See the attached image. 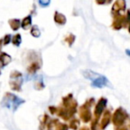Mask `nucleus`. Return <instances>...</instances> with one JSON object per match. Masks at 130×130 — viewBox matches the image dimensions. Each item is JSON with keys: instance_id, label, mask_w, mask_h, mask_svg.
<instances>
[{"instance_id": "7", "label": "nucleus", "mask_w": 130, "mask_h": 130, "mask_svg": "<svg viewBox=\"0 0 130 130\" xmlns=\"http://www.w3.org/2000/svg\"><path fill=\"white\" fill-rule=\"evenodd\" d=\"M12 61V57L6 52H1L0 53V64L2 67H6L7 65L11 63Z\"/></svg>"}, {"instance_id": "21", "label": "nucleus", "mask_w": 130, "mask_h": 130, "mask_svg": "<svg viewBox=\"0 0 130 130\" xmlns=\"http://www.w3.org/2000/svg\"><path fill=\"white\" fill-rule=\"evenodd\" d=\"M126 53L127 54V56L130 57V50H126Z\"/></svg>"}, {"instance_id": "17", "label": "nucleus", "mask_w": 130, "mask_h": 130, "mask_svg": "<svg viewBox=\"0 0 130 130\" xmlns=\"http://www.w3.org/2000/svg\"><path fill=\"white\" fill-rule=\"evenodd\" d=\"M11 79L12 78H18V77H22V74L21 72H18V71H13V72L11 73L10 75Z\"/></svg>"}, {"instance_id": "8", "label": "nucleus", "mask_w": 130, "mask_h": 130, "mask_svg": "<svg viewBox=\"0 0 130 130\" xmlns=\"http://www.w3.org/2000/svg\"><path fill=\"white\" fill-rule=\"evenodd\" d=\"M8 24L12 31H18L20 27H21V21L20 19H10Z\"/></svg>"}, {"instance_id": "15", "label": "nucleus", "mask_w": 130, "mask_h": 130, "mask_svg": "<svg viewBox=\"0 0 130 130\" xmlns=\"http://www.w3.org/2000/svg\"><path fill=\"white\" fill-rule=\"evenodd\" d=\"M12 35H10V34H6L5 36H4V39H3L4 45H8L10 43H12Z\"/></svg>"}, {"instance_id": "10", "label": "nucleus", "mask_w": 130, "mask_h": 130, "mask_svg": "<svg viewBox=\"0 0 130 130\" xmlns=\"http://www.w3.org/2000/svg\"><path fill=\"white\" fill-rule=\"evenodd\" d=\"M40 67H41V65H40L39 62L34 61L31 63V65L29 66L28 67H27V72H28L29 74H35L37 70H39Z\"/></svg>"}, {"instance_id": "23", "label": "nucleus", "mask_w": 130, "mask_h": 130, "mask_svg": "<svg viewBox=\"0 0 130 130\" xmlns=\"http://www.w3.org/2000/svg\"><path fill=\"white\" fill-rule=\"evenodd\" d=\"M128 31H129V33H130V23H129V26H128Z\"/></svg>"}, {"instance_id": "12", "label": "nucleus", "mask_w": 130, "mask_h": 130, "mask_svg": "<svg viewBox=\"0 0 130 130\" xmlns=\"http://www.w3.org/2000/svg\"><path fill=\"white\" fill-rule=\"evenodd\" d=\"M30 34H31V36L35 38L40 37V36H41V31H40V29H39V27H38L37 25H34V26H32V27H31V30H30Z\"/></svg>"}, {"instance_id": "22", "label": "nucleus", "mask_w": 130, "mask_h": 130, "mask_svg": "<svg viewBox=\"0 0 130 130\" xmlns=\"http://www.w3.org/2000/svg\"><path fill=\"white\" fill-rule=\"evenodd\" d=\"M111 0H107V3H108V4L111 3Z\"/></svg>"}, {"instance_id": "6", "label": "nucleus", "mask_w": 130, "mask_h": 130, "mask_svg": "<svg viewBox=\"0 0 130 130\" xmlns=\"http://www.w3.org/2000/svg\"><path fill=\"white\" fill-rule=\"evenodd\" d=\"M53 19H54L55 23H57L58 25H60V26H63V25H65L66 23H67V17H66L64 14L58 12V11H56V12H54V17H53Z\"/></svg>"}, {"instance_id": "4", "label": "nucleus", "mask_w": 130, "mask_h": 130, "mask_svg": "<svg viewBox=\"0 0 130 130\" xmlns=\"http://www.w3.org/2000/svg\"><path fill=\"white\" fill-rule=\"evenodd\" d=\"M126 9V1L125 0H116L111 8V12L112 14H118L121 11H125Z\"/></svg>"}, {"instance_id": "14", "label": "nucleus", "mask_w": 130, "mask_h": 130, "mask_svg": "<svg viewBox=\"0 0 130 130\" xmlns=\"http://www.w3.org/2000/svg\"><path fill=\"white\" fill-rule=\"evenodd\" d=\"M35 87H36V89H41L44 87L43 85V78L42 77H39L38 79L36 80V83H35Z\"/></svg>"}, {"instance_id": "16", "label": "nucleus", "mask_w": 130, "mask_h": 130, "mask_svg": "<svg viewBox=\"0 0 130 130\" xmlns=\"http://www.w3.org/2000/svg\"><path fill=\"white\" fill-rule=\"evenodd\" d=\"M38 3L42 7H47L50 5L51 0H38Z\"/></svg>"}, {"instance_id": "9", "label": "nucleus", "mask_w": 130, "mask_h": 130, "mask_svg": "<svg viewBox=\"0 0 130 130\" xmlns=\"http://www.w3.org/2000/svg\"><path fill=\"white\" fill-rule=\"evenodd\" d=\"M31 25H32V15L29 14L24 17V19L21 21V28L24 30H27L31 27Z\"/></svg>"}, {"instance_id": "20", "label": "nucleus", "mask_w": 130, "mask_h": 130, "mask_svg": "<svg viewBox=\"0 0 130 130\" xmlns=\"http://www.w3.org/2000/svg\"><path fill=\"white\" fill-rule=\"evenodd\" d=\"M4 43H3V39H0V53H1V50H2V46H3Z\"/></svg>"}, {"instance_id": "5", "label": "nucleus", "mask_w": 130, "mask_h": 130, "mask_svg": "<svg viewBox=\"0 0 130 130\" xmlns=\"http://www.w3.org/2000/svg\"><path fill=\"white\" fill-rule=\"evenodd\" d=\"M22 77H18V78H12L10 80V85L11 89L16 91H21V85H22Z\"/></svg>"}, {"instance_id": "11", "label": "nucleus", "mask_w": 130, "mask_h": 130, "mask_svg": "<svg viewBox=\"0 0 130 130\" xmlns=\"http://www.w3.org/2000/svg\"><path fill=\"white\" fill-rule=\"evenodd\" d=\"M21 41H22V38L21 34H16L12 36V43L15 47H20V45L21 44Z\"/></svg>"}, {"instance_id": "18", "label": "nucleus", "mask_w": 130, "mask_h": 130, "mask_svg": "<svg viewBox=\"0 0 130 130\" xmlns=\"http://www.w3.org/2000/svg\"><path fill=\"white\" fill-rule=\"evenodd\" d=\"M96 2L98 5H104V4H105L107 2V0H96Z\"/></svg>"}, {"instance_id": "3", "label": "nucleus", "mask_w": 130, "mask_h": 130, "mask_svg": "<svg viewBox=\"0 0 130 130\" xmlns=\"http://www.w3.org/2000/svg\"><path fill=\"white\" fill-rule=\"evenodd\" d=\"M113 16H114V20H113V22H112V28L115 29V30H120L121 27L125 26V23L127 22V20L120 13L114 14Z\"/></svg>"}, {"instance_id": "1", "label": "nucleus", "mask_w": 130, "mask_h": 130, "mask_svg": "<svg viewBox=\"0 0 130 130\" xmlns=\"http://www.w3.org/2000/svg\"><path fill=\"white\" fill-rule=\"evenodd\" d=\"M25 101L22 98H19L16 95L12 94V93H6L2 100V106L6 107L12 111H15L22 104H24Z\"/></svg>"}, {"instance_id": "19", "label": "nucleus", "mask_w": 130, "mask_h": 130, "mask_svg": "<svg viewBox=\"0 0 130 130\" xmlns=\"http://www.w3.org/2000/svg\"><path fill=\"white\" fill-rule=\"evenodd\" d=\"M58 130H67V127H66L65 125H59V127H58Z\"/></svg>"}, {"instance_id": "13", "label": "nucleus", "mask_w": 130, "mask_h": 130, "mask_svg": "<svg viewBox=\"0 0 130 130\" xmlns=\"http://www.w3.org/2000/svg\"><path fill=\"white\" fill-rule=\"evenodd\" d=\"M74 40H75V36L73 34H69L68 36L65 38V41L68 43L69 46H72L73 43H74Z\"/></svg>"}, {"instance_id": "2", "label": "nucleus", "mask_w": 130, "mask_h": 130, "mask_svg": "<svg viewBox=\"0 0 130 130\" xmlns=\"http://www.w3.org/2000/svg\"><path fill=\"white\" fill-rule=\"evenodd\" d=\"M83 75L85 76L87 79L90 80L92 82L91 85L93 87H96V88H102L104 86L108 85V80L106 79L104 76L103 75H100V74H96L95 72H92L90 70H86L84 71L83 73Z\"/></svg>"}, {"instance_id": "24", "label": "nucleus", "mask_w": 130, "mask_h": 130, "mask_svg": "<svg viewBox=\"0 0 130 130\" xmlns=\"http://www.w3.org/2000/svg\"><path fill=\"white\" fill-rule=\"evenodd\" d=\"M0 75H1V70H0Z\"/></svg>"}]
</instances>
